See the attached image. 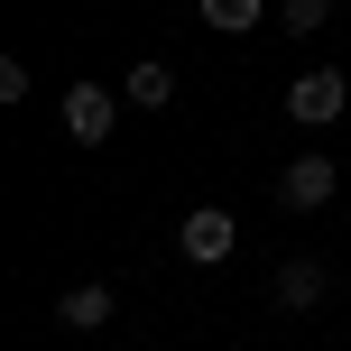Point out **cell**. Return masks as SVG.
<instances>
[{"mask_svg":"<svg viewBox=\"0 0 351 351\" xmlns=\"http://www.w3.org/2000/svg\"><path fill=\"white\" fill-rule=\"evenodd\" d=\"M268 19V0H204V28H222V37H250Z\"/></svg>","mask_w":351,"mask_h":351,"instance_id":"8","label":"cell"},{"mask_svg":"<svg viewBox=\"0 0 351 351\" xmlns=\"http://www.w3.org/2000/svg\"><path fill=\"white\" fill-rule=\"evenodd\" d=\"M333 194H342V167L324 158V148H305V158L278 167V204H287V213H324Z\"/></svg>","mask_w":351,"mask_h":351,"instance_id":"3","label":"cell"},{"mask_svg":"<svg viewBox=\"0 0 351 351\" xmlns=\"http://www.w3.org/2000/svg\"><path fill=\"white\" fill-rule=\"evenodd\" d=\"M111 305H121V296H111V278H74L65 296H56V324H65V333H102Z\"/></svg>","mask_w":351,"mask_h":351,"instance_id":"6","label":"cell"},{"mask_svg":"<svg viewBox=\"0 0 351 351\" xmlns=\"http://www.w3.org/2000/svg\"><path fill=\"white\" fill-rule=\"evenodd\" d=\"M167 102H176V74L158 56H139V65H130V111H167Z\"/></svg>","mask_w":351,"mask_h":351,"instance_id":"7","label":"cell"},{"mask_svg":"<svg viewBox=\"0 0 351 351\" xmlns=\"http://www.w3.org/2000/svg\"><path fill=\"white\" fill-rule=\"evenodd\" d=\"M342 111H351V74L342 65H315V74L287 84V121H296V130H333Z\"/></svg>","mask_w":351,"mask_h":351,"instance_id":"1","label":"cell"},{"mask_svg":"<svg viewBox=\"0 0 351 351\" xmlns=\"http://www.w3.org/2000/svg\"><path fill=\"white\" fill-rule=\"evenodd\" d=\"M324 287H333L324 259H278V268H268V305H278V315H315Z\"/></svg>","mask_w":351,"mask_h":351,"instance_id":"5","label":"cell"},{"mask_svg":"<svg viewBox=\"0 0 351 351\" xmlns=\"http://www.w3.org/2000/svg\"><path fill=\"white\" fill-rule=\"evenodd\" d=\"M176 250H185V259H194V268H222V259H231V250H241V222H231V213H222V204H194V213H185V222H176Z\"/></svg>","mask_w":351,"mask_h":351,"instance_id":"4","label":"cell"},{"mask_svg":"<svg viewBox=\"0 0 351 351\" xmlns=\"http://www.w3.org/2000/svg\"><path fill=\"white\" fill-rule=\"evenodd\" d=\"M324 19H333V0H278V28L287 37H315Z\"/></svg>","mask_w":351,"mask_h":351,"instance_id":"9","label":"cell"},{"mask_svg":"<svg viewBox=\"0 0 351 351\" xmlns=\"http://www.w3.org/2000/svg\"><path fill=\"white\" fill-rule=\"evenodd\" d=\"M56 121H65L74 148H102L111 130H121V93L111 84H65V111H56Z\"/></svg>","mask_w":351,"mask_h":351,"instance_id":"2","label":"cell"}]
</instances>
